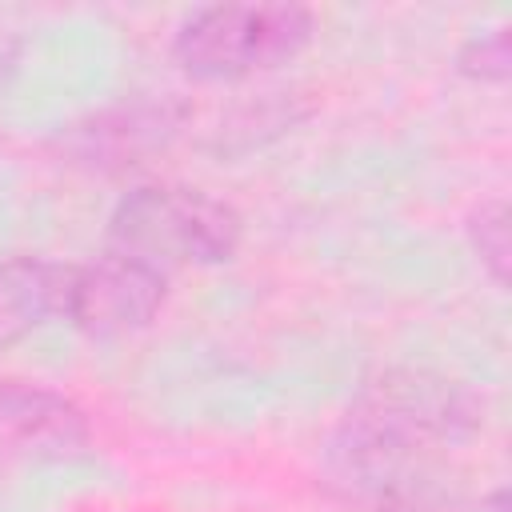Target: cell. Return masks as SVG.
Instances as JSON below:
<instances>
[{
	"instance_id": "obj_5",
	"label": "cell",
	"mask_w": 512,
	"mask_h": 512,
	"mask_svg": "<svg viewBox=\"0 0 512 512\" xmlns=\"http://www.w3.org/2000/svg\"><path fill=\"white\" fill-rule=\"evenodd\" d=\"M84 412L32 380H0V460H72L88 448Z\"/></svg>"
},
{
	"instance_id": "obj_4",
	"label": "cell",
	"mask_w": 512,
	"mask_h": 512,
	"mask_svg": "<svg viewBox=\"0 0 512 512\" xmlns=\"http://www.w3.org/2000/svg\"><path fill=\"white\" fill-rule=\"evenodd\" d=\"M168 300V276L136 264L128 256H96V264H76L64 320H72L92 340H120L156 320Z\"/></svg>"
},
{
	"instance_id": "obj_9",
	"label": "cell",
	"mask_w": 512,
	"mask_h": 512,
	"mask_svg": "<svg viewBox=\"0 0 512 512\" xmlns=\"http://www.w3.org/2000/svg\"><path fill=\"white\" fill-rule=\"evenodd\" d=\"M508 44H512L508 28H496L492 36L468 40L456 64H460V72L472 76V80H492V84H500V80H508V72H512V48H508Z\"/></svg>"
},
{
	"instance_id": "obj_10",
	"label": "cell",
	"mask_w": 512,
	"mask_h": 512,
	"mask_svg": "<svg viewBox=\"0 0 512 512\" xmlns=\"http://www.w3.org/2000/svg\"><path fill=\"white\" fill-rule=\"evenodd\" d=\"M12 64H16V44H12V40H0V84H4V76L12 72Z\"/></svg>"
},
{
	"instance_id": "obj_1",
	"label": "cell",
	"mask_w": 512,
	"mask_h": 512,
	"mask_svg": "<svg viewBox=\"0 0 512 512\" xmlns=\"http://www.w3.org/2000/svg\"><path fill=\"white\" fill-rule=\"evenodd\" d=\"M480 400L444 376L392 368L364 384L328 440L324 476L360 512H448L460 500L452 448L480 432Z\"/></svg>"
},
{
	"instance_id": "obj_3",
	"label": "cell",
	"mask_w": 512,
	"mask_h": 512,
	"mask_svg": "<svg viewBox=\"0 0 512 512\" xmlns=\"http://www.w3.org/2000/svg\"><path fill=\"white\" fill-rule=\"evenodd\" d=\"M312 32L316 20L300 4H212L184 20L172 56L192 80H248L296 60Z\"/></svg>"
},
{
	"instance_id": "obj_11",
	"label": "cell",
	"mask_w": 512,
	"mask_h": 512,
	"mask_svg": "<svg viewBox=\"0 0 512 512\" xmlns=\"http://www.w3.org/2000/svg\"><path fill=\"white\" fill-rule=\"evenodd\" d=\"M504 508H508V492H504V488H496V492L484 500V512H504Z\"/></svg>"
},
{
	"instance_id": "obj_2",
	"label": "cell",
	"mask_w": 512,
	"mask_h": 512,
	"mask_svg": "<svg viewBox=\"0 0 512 512\" xmlns=\"http://www.w3.org/2000/svg\"><path fill=\"white\" fill-rule=\"evenodd\" d=\"M240 236L244 220L228 200L188 184H144L112 208L104 252L172 276L176 268L232 260Z\"/></svg>"
},
{
	"instance_id": "obj_7",
	"label": "cell",
	"mask_w": 512,
	"mask_h": 512,
	"mask_svg": "<svg viewBox=\"0 0 512 512\" xmlns=\"http://www.w3.org/2000/svg\"><path fill=\"white\" fill-rule=\"evenodd\" d=\"M176 120H180V112L168 104H136L124 112L100 116L72 136V156H80L96 168L132 164L136 156L164 144V136L176 128Z\"/></svg>"
},
{
	"instance_id": "obj_6",
	"label": "cell",
	"mask_w": 512,
	"mask_h": 512,
	"mask_svg": "<svg viewBox=\"0 0 512 512\" xmlns=\"http://www.w3.org/2000/svg\"><path fill=\"white\" fill-rule=\"evenodd\" d=\"M76 264H56L40 256L0 260V348L32 336L52 316H64Z\"/></svg>"
},
{
	"instance_id": "obj_8",
	"label": "cell",
	"mask_w": 512,
	"mask_h": 512,
	"mask_svg": "<svg viewBox=\"0 0 512 512\" xmlns=\"http://www.w3.org/2000/svg\"><path fill=\"white\" fill-rule=\"evenodd\" d=\"M468 240L488 268V276L504 288L508 284V264H512V236H508V204L488 200L468 216Z\"/></svg>"
}]
</instances>
